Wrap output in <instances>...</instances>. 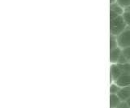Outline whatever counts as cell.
I'll use <instances>...</instances> for the list:
<instances>
[{
    "mask_svg": "<svg viewBox=\"0 0 130 108\" xmlns=\"http://www.w3.org/2000/svg\"><path fill=\"white\" fill-rule=\"evenodd\" d=\"M117 45L120 49L130 47V29H125L117 37Z\"/></svg>",
    "mask_w": 130,
    "mask_h": 108,
    "instance_id": "7a4b0ae2",
    "label": "cell"
},
{
    "mask_svg": "<svg viewBox=\"0 0 130 108\" xmlns=\"http://www.w3.org/2000/svg\"><path fill=\"white\" fill-rule=\"evenodd\" d=\"M128 11H130V7H128Z\"/></svg>",
    "mask_w": 130,
    "mask_h": 108,
    "instance_id": "5bb4252c",
    "label": "cell"
},
{
    "mask_svg": "<svg viewBox=\"0 0 130 108\" xmlns=\"http://www.w3.org/2000/svg\"><path fill=\"white\" fill-rule=\"evenodd\" d=\"M122 15H123L126 25L130 26V11H128V10L125 11L124 12V14Z\"/></svg>",
    "mask_w": 130,
    "mask_h": 108,
    "instance_id": "30bf717a",
    "label": "cell"
},
{
    "mask_svg": "<svg viewBox=\"0 0 130 108\" xmlns=\"http://www.w3.org/2000/svg\"><path fill=\"white\" fill-rule=\"evenodd\" d=\"M127 104H128V107L130 108V98L127 100Z\"/></svg>",
    "mask_w": 130,
    "mask_h": 108,
    "instance_id": "7c38bea8",
    "label": "cell"
},
{
    "mask_svg": "<svg viewBox=\"0 0 130 108\" xmlns=\"http://www.w3.org/2000/svg\"><path fill=\"white\" fill-rule=\"evenodd\" d=\"M124 12V8H122L119 4H117L116 3H111V20L115 19L118 16H120V15H123Z\"/></svg>",
    "mask_w": 130,
    "mask_h": 108,
    "instance_id": "277c9868",
    "label": "cell"
},
{
    "mask_svg": "<svg viewBox=\"0 0 130 108\" xmlns=\"http://www.w3.org/2000/svg\"><path fill=\"white\" fill-rule=\"evenodd\" d=\"M122 75V71L120 69V67L118 63L115 64H111V76L112 77V80L114 81H116L117 78H119Z\"/></svg>",
    "mask_w": 130,
    "mask_h": 108,
    "instance_id": "8992f818",
    "label": "cell"
},
{
    "mask_svg": "<svg viewBox=\"0 0 130 108\" xmlns=\"http://www.w3.org/2000/svg\"><path fill=\"white\" fill-rule=\"evenodd\" d=\"M117 95L120 100H128L130 98V87L120 88Z\"/></svg>",
    "mask_w": 130,
    "mask_h": 108,
    "instance_id": "52a82bcc",
    "label": "cell"
},
{
    "mask_svg": "<svg viewBox=\"0 0 130 108\" xmlns=\"http://www.w3.org/2000/svg\"><path fill=\"white\" fill-rule=\"evenodd\" d=\"M116 0H111V3H116Z\"/></svg>",
    "mask_w": 130,
    "mask_h": 108,
    "instance_id": "4fadbf2b",
    "label": "cell"
},
{
    "mask_svg": "<svg viewBox=\"0 0 130 108\" xmlns=\"http://www.w3.org/2000/svg\"><path fill=\"white\" fill-rule=\"evenodd\" d=\"M122 52L123 50L120 49V47H116L115 49H113L111 50V57H110V60L112 64H115V63H118L122 55Z\"/></svg>",
    "mask_w": 130,
    "mask_h": 108,
    "instance_id": "5b68a950",
    "label": "cell"
},
{
    "mask_svg": "<svg viewBox=\"0 0 130 108\" xmlns=\"http://www.w3.org/2000/svg\"><path fill=\"white\" fill-rule=\"evenodd\" d=\"M111 108H116L120 103V98L117 94H111Z\"/></svg>",
    "mask_w": 130,
    "mask_h": 108,
    "instance_id": "ba28073f",
    "label": "cell"
},
{
    "mask_svg": "<svg viewBox=\"0 0 130 108\" xmlns=\"http://www.w3.org/2000/svg\"><path fill=\"white\" fill-rule=\"evenodd\" d=\"M123 55L126 59V60L128 61V63H130V47L123 50Z\"/></svg>",
    "mask_w": 130,
    "mask_h": 108,
    "instance_id": "8fae6325",
    "label": "cell"
},
{
    "mask_svg": "<svg viewBox=\"0 0 130 108\" xmlns=\"http://www.w3.org/2000/svg\"><path fill=\"white\" fill-rule=\"evenodd\" d=\"M114 83L120 88L130 87V74H122L114 81Z\"/></svg>",
    "mask_w": 130,
    "mask_h": 108,
    "instance_id": "3957f363",
    "label": "cell"
},
{
    "mask_svg": "<svg viewBox=\"0 0 130 108\" xmlns=\"http://www.w3.org/2000/svg\"><path fill=\"white\" fill-rule=\"evenodd\" d=\"M116 3L122 8H128L130 7V0H116Z\"/></svg>",
    "mask_w": 130,
    "mask_h": 108,
    "instance_id": "9c48e42d",
    "label": "cell"
},
{
    "mask_svg": "<svg viewBox=\"0 0 130 108\" xmlns=\"http://www.w3.org/2000/svg\"><path fill=\"white\" fill-rule=\"evenodd\" d=\"M126 23L124 20L123 15H120L115 19L111 20V33L113 36L118 37L120 33L126 29Z\"/></svg>",
    "mask_w": 130,
    "mask_h": 108,
    "instance_id": "6da1fadb",
    "label": "cell"
}]
</instances>
